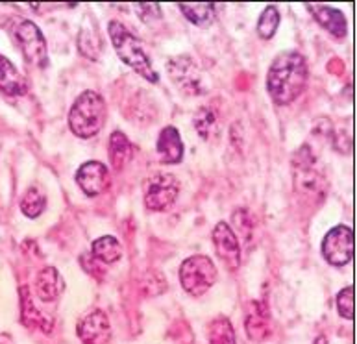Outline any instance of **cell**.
Masks as SVG:
<instances>
[{"instance_id":"7c38bea8","label":"cell","mask_w":357,"mask_h":344,"mask_svg":"<svg viewBox=\"0 0 357 344\" xmlns=\"http://www.w3.org/2000/svg\"><path fill=\"white\" fill-rule=\"evenodd\" d=\"M78 337L84 344H107L112 339V326L100 309L87 313L78 322Z\"/></svg>"},{"instance_id":"e0dca14e","label":"cell","mask_w":357,"mask_h":344,"mask_svg":"<svg viewBox=\"0 0 357 344\" xmlns=\"http://www.w3.org/2000/svg\"><path fill=\"white\" fill-rule=\"evenodd\" d=\"M36 291L41 302H54L63 291V278L52 267H47L39 272L36 280Z\"/></svg>"},{"instance_id":"4316f807","label":"cell","mask_w":357,"mask_h":344,"mask_svg":"<svg viewBox=\"0 0 357 344\" xmlns=\"http://www.w3.org/2000/svg\"><path fill=\"white\" fill-rule=\"evenodd\" d=\"M313 344H330V343H328V339H326V337H317Z\"/></svg>"},{"instance_id":"44dd1931","label":"cell","mask_w":357,"mask_h":344,"mask_svg":"<svg viewBox=\"0 0 357 344\" xmlns=\"http://www.w3.org/2000/svg\"><path fill=\"white\" fill-rule=\"evenodd\" d=\"M209 344H237L235 343L234 326L226 317L213 318L208 326Z\"/></svg>"},{"instance_id":"5b68a950","label":"cell","mask_w":357,"mask_h":344,"mask_svg":"<svg viewBox=\"0 0 357 344\" xmlns=\"http://www.w3.org/2000/svg\"><path fill=\"white\" fill-rule=\"evenodd\" d=\"M217 281V267L208 255L187 257L180 267V283L192 297H202Z\"/></svg>"},{"instance_id":"3957f363","label":"cell","mask_w":357,"mask_h":344,"mask_svg":"<svg viewBox=\"0 0 357 344\" xmlns=\"http://www.w3.org/2000/svg\"><path fill=\"white\" fill-rule=\"evenodd\" d=\"M106 119V102L96 91H84L69 113L70 132L76 137L91 139L100 132Z\"/></svg>"},{"instance_id":"ac0fdd59","label":"cell","mask_w":357,"mask_h":344,"mask_svg":"<svg viewBox=\"0 0 357 344\" xmlns=\"http://www.w3.org/2000/svg\"><path fill=\"white\" fill-rule=\"evenodd\" d=\"M134 156V147L123 132H113L109 137V161L113 169L123 170Z\"/></svg>"},{"instance_id":"5bb4252c","label":"cell","mask_w":357,"mask_h":344,"mask_svg":"<svg viewBox=\"0 0 357 344\" xmlns=\"http://www.w3.org/2000/svg\"><path fill=\"white\" fill-rule=\"evenodd\" d=\"M158 154L163 163H180L183 159V143L174 126H165L158 137Z\"/></svg>"},{"instance_id":"ba28073f","label":"cell","mask_w":357,"mask_h":344,"mask_svg":"<svg viewBox=\"0 0 357 344\" xmlns=\"http://www.w3.org/2000/svg\"><path fill=\"white\" fill-rule=\"evenodd\" d=\"M322 255L333 267H342L352 261L354 233L348 226H335L326 233L322 241Z\"/></svg>"},{"instance_id":"7a4b0ae2","label":"cell","mask_w":357,"mask_h":344,"mask_svg":"<svg viewBox=\"0 0 357 344\" xmlns=\"http://www.w3.org/2000/svg\"><path fill=\"white\" fill-rule=\"evenodd\" d=\"M107 33H109L113 47L117 50L119 58L123 59L128 67H132L137 75L143 76L144 80H149L152 84H158L160 75L155 73L154 65L150 61L143 43L139 41L134 33L119 21H112L107 24Z\"/></svg>"},{"instance_id":"cb8c5ba5","label":"cell","mask_w":357,"mask_h":344,"mask_svg":"<svg viewBox=\"0 0 357 344\" xmlns=\"http://www.w3.org/2000/svg\"><path fill=\"white\" fill-rule=\"evenodd\" d=\"M278 27H280V11L276 6H267L263 10L259 21H257V33L263 39H272V36L276 33Z\"/></svg>"},{"instance_id":"9a60e30c","label":"cell","mask_w":357,"mask_h":344,"mask_svg":"<svg viewBox=\"0 0 357 344\" xmlns=\"http://www.w3.org/2000/svg\"><path fill=\"white\" fill-rule=\"evenodd\" d=\"M0 91L8 96L26 95L28 85L10 59L0 54Z\"/></svg>"},{"instance_id":"7402d4cb","label":"cell","mask_w":357,"mask_h":344,"mask_svg":"<svg viewBox=\"0 0 357 344\" xmlns=\"http://www.w3.org/2000/svg\"><path fill=\"white\" fill-rule=\"evenodd\" d=\"M192 122H195V128L197 132L200 133V137L204 141H208L213 135H217L219 132V126H217V117L211 112V107H200L195 117H192Z\"/></svg>"},{"instance_id":"484cf974","label":"cell","mask_w":357,"mask_h":344,"mask_svg":"<svg viewBox=\"0 0 357 344\" xmlns=\"http://www.w3.org/2000/svg\"><path fill=\"white\" fill-rule=\"evenodd\" d=\"M134 10L137 11V15L143 19L144 22H152V13L155 17H161L160 4H134Z\"/></svg>"},{"instance_id":"d6986e66","label":"cell","mask_w":357,"mask_h":344,"mask_svg":"<svg viewBox=\"0 0 357 344\" xmlns=\"http://www.w3.org/2000/svg\"><path fill=\"white\" fill-rule=\"evenodd\" d=\"M180 11L185 15V19L189 22H192L195 27L208 28L213 24L215 21V4L211 2H202V4H185L181 2L178 4Z\"/></svg>"},{"instance_id":"d4e9b609","label":"cell","mask_w":357,"mask_h":344,"mask_svg":"<svg viewBox=\"0 0 357 344\" xmlns=\"http://www.w3.org/2000/svg\"><path fill=\"white\" fill-rule=\"evenodd\" d=\"M337 311L341 313V317L347 320L354 318V289L352 287H344L339 294H337Z\"/></svg>"},{"instance_id":"52a82bcc","label":"cell","mask_w":357,"mask_h":344,"mask_svg":"<svg viewBox=\"0 0 357 344\" xmlns=\"http://www.w3.org/2000/svg\"><path fill=\"white\" fill-rule=\"evenodd\" d=\"M180 181L169 172H158L144 181V204L150 211H165L176 202Z\"/></svg>"},{"instance_id":"30bf717a","label":"cell","mask_w":357,"mask_h":344,"mask_svg":"<svg viewBox=\"0 0 357 344\" xmlns=\"http://www.w3.org/2000/svg\"><path fill=\"white\" fill-rule=\"evenodd\" d=\"M76 184L87 196H98L112 184L109 170L100 161H87L76 172Z\"/></svg>"},{"instance_id":"8992f818","label":"cell","mask_w":357,"mask_h":344,"mask_svg":"<svg viewBox=\"0 0 357 344\" xmlns=\"http://www.w3.org/2000/svg\"><path fill=\"white\" fill-rule=\"evenodd\" d=\"M11 33L28 63L45 69L48 65L47 41H45V36L41 33L38 24H33L28 19H15L11 24Z\"/></svg>"},{"instance_id":"8fae6325","label":"cell","mask_w":357,"mask_h":344,"mask_svg":"<svg viewBox=\"0 0 357 344\" xmlns=\"http://www.w3.org/2000/svg\"><path fill=\"white\" fill-rule=\"evenodd\" d=\"M213 243L217 254L222 260L228 270H237L241 265V246L239 239L235 235L234 228L226 223H219L213 230Z\"/></svg>"},{"instance_id":"4fadbf2b","label":"cell","mask_w":357,"mask_h":344,"mask_svg":"<svg viewBox=\"0 0 357 344\" xmlns=\"http://www.w3.org/2000/svg\"><path fill=\"white\" fill-rule=\"evenodd\" d=\"M307 10L311 11V15L317 19L320 27L324 28L326 32H330L333 38H347V19L341 10L324 4H307Z\"/></svg>"},{"instance_id":"6da1fadb","label":"cell","mask_w":357,"mask_h":344,"mask_svg":"<svg viewBox=\"0 0 357 344\" xmlns=\"http://www.w3.org/2000/svg\"><path fill=\"white\" fill-rule=\"evenodd\" d=\"M307 84V63L302 54L287 50L278 54L268 67L267 91L280 106L296 100Z\"/></svg>"},{"instance_id":"ffe728a7","label":"cell","mask_w":357,"mask_h":344,"mask_svg":"<svg viewBox=\"0 0 357 344\" xmlns=\"http://www.w3.org/2000/svg\"><path fill=\"white\" fill-rule=\"evenodd\" d=\"M91 250H93V255H95L96 260L100 261V263H106V265L117 263L123 257V246L112 235H104V237L96 239Z\"/></svg>"},{"instance_id":"2e32d148","label":"cell","mask_w":357,"mask_h":344,"mask_svg":"<svg viewBox=\"0 0 357 344\" xmlns=\"http://www.w3.org/2000/svg\"><path fill=\"white\" fill-rule=\"evenodd\" d=\"M246 334L252 341H265L271 335V318L267 307L261 302H252L250 311L246 315Z\"/></svg>"},{"instance_id":"9c48e42d","label":"cell","mask_w":357,"mask_h":344,"mask_svg":"<svg viewBox=\"0 0 357 344\" xmlns=\"http://www.w3.org/2000/svg\"><path fill=\"white\" fill-rule=\"evenodd\" d=\"M167 73L171 76L178 89L185 95H198L202 93V75L197 63L189 56H176L167 63Z\"/></svg>"},{"instance_id":"603a6c76","label":"cell","mask_w":357,"mask_h":344,"mask_svg":"<svg viewBox=\"0 0 357 344\" xmlns=\"http://www.w3.org/2000/svg\"><path fill=\"white\" fill-rule=\"evenodd\" d=\"M45 207H47V198H45L43 193L39 191L38 187L26 189L21 200L22 213L30 218H38L45 211Z\"/></svg>"},{"instance_id":"277c9868","label":"cell","mask_w":357,"mask_h":344,"mask_svg":"<svg viewBox=\"0 0 357 344\" xmlns=\"http://www.w3.org/2000/svg\"><path fill=\"white\" fill-rule=\"evenodd\" d=\"M310 147L305 144L293 158V174H294V189L305 198H317L322 200L326 195V178L322 169L317 163V159L311 156Z\"/></svg>"}]
</instances>
